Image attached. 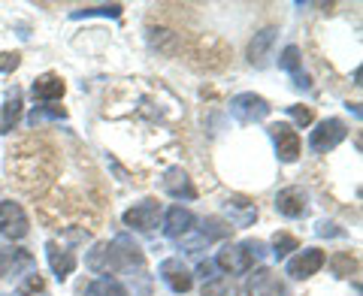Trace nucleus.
<instances>
[{
    "label": "nucleus",
    "mask_w": 363,
    "mask_h": 296,
    "mask_svg": "<svg viewBox=\"0 0 363 296\" xmlns=\"http://www.w3.org/2000/svg\"><path fill=\"white\" fill-rule=\"evenodd\" d=\"M288 115L300 124V127H306V124H312V109L309 106H288Z\"/></svg>",
    "instance_id": "cd10ccee"
},
{
    "label": "nucleus",
    "mask_w": 363,
    "mask_h": 296,
    "mask_svg": "<svg viewBox=\"0 0 363 296\" xmlns=\"http://www.w3.org/2000/svg\"><path fill=\"white\" fill-rule=\"evenodd\" d=\"M354 260H351L348 254H339V257H333V269H336V275H351L354 272Z\"/></svg>",
    "instance_id": "c85d7f7f"
},
{
    "label": "nucleus",
    "mask_w": 363,
    "mask_h": 296,
    "mask_svg": "<svg viewBox=\"0 0 363 296\" xmlns=\"http://www.w3.org/2000/svg\"><path fill=\"white\" fill-rule=\"evenodd\" d=\"M157 275H161V281H164L173 293H188L191 284H194V275H191V269L182 263L179 257L164 260V263L157 266Z\"/></svg>",
    "instance_id": "0eeeda50"
},
{
    "label": "nucleus",
    "mask_w": 363,
    "mask_h": 296,
    "mask_svg": "<svg viewBox=\"0 0 363 296\" xmlns=\"http://www.w3.org/2000/svg\"><path fill=\"white\" fill-rule=\"evenodd\" d=\"M279 67H281L285 73L294 76V85H297V88H309V85H312V82H309V76L303 73V58H300V49H297V45H288V49L281 52Z\"/></svg>",
    "instance_id": "a211bd4d"
},
{
    "label": "nucleus",
    "mask_w": 363,
    "mask_h": 296,
    "mask_svg": "<svg viewBox=\"0 0 363 296\" xmlns=\"http://www.w3.org/2000/svg\"><path fill=\"white\" fill-rule=\"evenodd\" d=\"M191 230H194V215H191L188 209H182V206L167 209V215H164V233L169 239H182V236H188Z\"/></svg>",
    "instance_id": "2eb2a0df"
},
{
    "label": "nucleus",
    "mask_w": 363,
    "mask_h": 296,
    "mask_svg": "<svg viewBox=\"0 0 363 296\" xmlns=\"http://www.w3.org/2000/svg\"><path fill=\"white\" fill-rule=\"evenodd\" d=\"M233 227H227L224 221H218V218H206L203 221V239H206V242H215V239H224L227 233H230Z\"/></svg>",
    "instance_id": "393cba45"
},
{
    "label": "nucleus",
    "mask_w": 363,
    "mask_h": 296,
    "mask_svg": "<svg viewBox=\"0 0 363 296\" xmlns=\"http://www.w3.org/2000/svg\"><path fill=\"white\" fill-rule=\"evenodd\" d=\"M272 40H276V30H272V28H267V30L255 33V40L248 42V61H252L255 67H260V64H264V58H267V52H269Z\"/></svg>",
    "instance_id": "6ab92c4d"
},
{
    "label": "nucleus",
    "mask_w": 363,
    "mask_h": 296,
    "mask_svg": "<svg viewBox=\"0 0 363 296\" xmlns=\"http://www.w3.org/2000/svg\"><path fill=\"white\" fill-rule=\"evenodd\" d=\"M215 272H218V266L212 263V260H203V263L197 266V275L203 278V284H209V281H215Z\"/></svg>",
    "instance_id": "c756f323"
},
{
    "label": "nucleus",
    "mask_w": 363,
    "mask_h": 296,
    "mask_svg": "<svg viewBox=\"0 0 363 296\" xmlns=\"http://www.w3.org/2000/svg\"><path fill=\"white\" fill-rule=\"evenodd\" d=\"M64 91H67L64 79H61V76H55V73L40 76L37 82L30 85V94H33V100H40V103H52V100H61V97H64Z\"/></svg>",
    "instance_id": "4468645a"
},
{
    "label": "nucleus",
    "mask_w": 363,
    "mask_h": 296,
    "mask_svg": "<svg viewBox=\"0 0 363 296\" xmlns=\"http://www.w3.org/2000/svg\"><path fill=\"white\" fill-rule=\"evenodd\" d=\"M230 115L240 124H255L269 115V103L260 94H236L230 100Z\"/></svg>",
    "instance_id": "7ed1b4c3"
},
{
    "label": "nucleus",
    "mask_w": 363,
    "mask_h": 296,
    "mask_svg": "<svg viewBox=\"0 0 363 296\" xmlns=\"http://www.w3.org/2000/svg\"><path fill=\"white\" fill-rule=\"evenodd\" d=\"M85 263H88L91 272L106 275V272H121V269L140 266L143 263V251H140V245L130 242L128 236H118V239H112V242H97L88 251Z\"/></svg>",
    "instance_id": "f257e3e1"
},
{
    "label": "nucleus",
    "mask_w": 363,
    "mask_h": 296,
    "mask_svg": "<svg viewBox=\"0 0 363 296\" xmlns=\"http://www.w3.org/2000/svg\"><path fill=\"white\" fill-rule=\"evenodd\" d=\"M91 16H106V18H118L121 16V4H100V6H82L73 9L70 18H91Z\"/></svg>",
    "instance_id": "412c9836"
},
{
    "label": "nucleus",
    "mask_w": 363,
    "mask_h": 296,
    "mask_svg": "<svg viewBox=\"0 0 363 296\" xmlns=\"http://www.w3.org/2000/svg\"><path fill=\"white\" fill-rule=\"evenodd\" d=\"M348 136V130H345V124L339 121V118H327V121H321L318 127L309 133V148L312 152H318V154H324V152H333V148L342 142Z\"/></svg>",
    "instance_id": "f03ea898"
},
{
    "label": "nucleus",
    "mask_w": 363,
    "mask_h": 296,
    "mask_svg": "<svg viewBox=\"0 0 363 296\" xmlns=\"http://www.w3.org/2000/svg\"><path fill=\"white\" fill-rule=\"evenodd\" d=\"M18 118H21V94L16 91L13 97L6 100L4 106H0V133H9L18 124Z\"/></svg>",
    "instance_id": "aec40b11"
},
{
    "label": "nucleus",
    "mask_w": 363,
    "mask_h": 296,
    "mask_svg": "<svg viewBox=\"0 0 363 296\" xmlns=\"http://www.w3.org/2000/svg\"><path fill=\"white\" fill-rule=\"evenodd\" d=\"M315 233H318V236H342V230H339V227H336L333 221H318Z\"/></svg>",
    "instance_id": "2f4dec72"
},
{
    "label": "nucleus",
    "mask_w": 363,
    "mask_h": 296,
    "mask_svg": "<svg viewBox=\"0 0 363 296\" xmlns=\"http://www.w3.org/2000/svg\"><path fill=\"white\" fill-rule=\"evenodd\" d=\"M88 296H128V290H124L118 281H112V278H100V281H94L88 288Z\"/></svg>",
    "instance_id": "5701e85b"
},
{
    "label": "nucleus",
    "mask_w": 363,
    "mask_h": 296,
    "mask_svg": "<svg viewBox=\"0 0 363 296\" xmlns=\"http://www.w3.org/2000/svg\"><path fill=\"white\" fill-rule=\"evenodd\" d=\"M64 118H67V112L61 106H37L28 115V124L37 127V124H43V121H64Z\"/></svg>",
    "instance_id": "4be33fe9"
},
{
    "label": "nucleus",
    "mask_w": 363,
    "mask_h": 296,
    "mask_svg": "<svg viewBox=\"0 0 363 296\" xmlns=\"http://www.w3.org/2000/svg\"><path fill=\"white\" fill-rule=\"evenodd\" d=\"M18 64H21L18 52H0V73H13Z\"/></svg>",
    "instance_id": "bb28decb"
},
{
    "label": "nucleus",
    "mask_w": 363,
    "mask_h": 296,
    "mask_svg": "<svg viewBox=\"0 0 363 296\" xmlns=\"http://www.w3.org/2000/svg\"><path fill=\"white\" fill-rule=\"evenodd\" d=\"M0 236H6V239H25L28 236V215L13 200L0 203Z\"/></svg>",
    "instance_id": "39448f33"
},
{
    "label": "nucleus",
    "mask_w": 363,
    "mask_h": 296,
    "mask_svg": "<svg viewBox=\"0 0 363 296\" xmlns=\"http://www.w3.org/2000/svg\"><path fill=\"white\" fill-rule=\"evenodd\" d=\"M242 245H245V251H248V254H252L255 260L267 254V245H264V242H260V239H248V242H242Z\"/></svg>",
    "instance_id": "7c9ffc66"
},
{
    "label": "nucleus",
    "mask_w": 363,
    "mask_h": 296,
    "mask_svg": "<svg viewBox=\"0 0 363 296\" xmlns=\"http://www.w3.org/2000/svg\"><path fill=\"white\" fill-rule=\"evenodd\" d=\"M203 296H233V288H230V281H209V284H203Z\"/></svg>",
    "instance_id": "a878e982"
},
{
    "label": "nucleus",
    "mask_w": 363,
    "mask_h": 296,
    "mask_svg": "<svg viewBox=\"0 0 363 296\" xmlns=\"http://www.w3.org/2000/svg\"><path fill=\"white\" fill-rule=\"evenodd\" d=\"M224 215L230 218L233 227H248V224H255V218H257V206L252 200H245V197H230L224 203Z\"/></svg>",
    "instance_id": "dca6fc26"
},
{
    "label": "nucleus",
    "mask_w": 363,
    "mask_h": 296,
    "mask_svg": "<svg viewBox=\"0 0 363 296\" xmlns=\"http://www.w3.org/2000/svg\"><path fill=\"white\" fill-rule=\"evenodd\" d=\"M306 209H309V193L303 188H285L276 193V212L285 215V218H303Z\"/></svg>",
    "instance_id": "1a4fd4ad"
},
{
    "label": "nucleus",
    "mask_w": 363,
    "mask_h": 296,
    "mask_svg": "<svg viewBox=\"0 0 363 296\" xmlns=\"http://www.w3.org/2000/svg\"><path fill=\"white\" fill-rule=\"evenodd\" d=\"M252 263H255V257L245 251V245H224L218 257H215V266L230 272V275H245L252 269Z\"/></svg>",
    "instance_id": "6e6552de"
},
{
    "label": "nucleus",
    "mask_w": 363,
    "mask_h": 296,
    "mask_svg": "<svg viewBox=\"0 0 363 296\" xmlns=\"http://www.w3.org/2000/svg\"><path fill=\"white\" fill-rule=\"evenodd\" d=\"M269 136L272 142H276V154L281 164H294L300 157V136L297 130L291 127V124H269Z\"/></svg>",
    "instance_id": "20e7f679"
},
{
    "label": "nucleus",
    "mask_w": 363,
    "mask_h": 296,
    "mask_svg": "<svg viewBox=\"0 0 363 296\" xmlns=\"http://www.w3.org/2000/svg\"><path fill=\"white\" fill-rule=\"evenodd\" d=\"M30 269H33V257L28 251H21V248H4V251H0V275L16 278Z\"/></svg>",
    "instance_id": "ddd939ff"
},
{
    "label": "nucleus",
    "mask_w": 363,
    "mask_h": 296,
    "mask_svg": "<svg viewBox=\"0 0 363 296\" xmlns=\"http://www.w3.org/2000/svg\"><path fill=\"white\" fill-rule=\"evenodd\" d=\"M291 251H300V242H297V239H294L291 233H276V239H272V254L281 260V257H288Z\"/></svg>",
    "instance_id": "b1692460"
},
{
    "label": "nucleus",
    "mask_w": 363,
    "mask_h": 296,
    "mask_svg": "<svg viewBox=\"0 0 363 296\" xmlns=\"http://www.w3.org/2000/svg\"><path fill=\"white\" fill-rule=\"evenodd\" d=\"M321 266H324V251H318V248H303V251L288 263V275L291 278H309Z\"/></svg>",
    "instance_id": "9b49d317"
},
{
    "label": "nucleus",
    "mask_w": 363,
    "mask_h": 296,
    "mask_svg": "<svg viewBox=\"0 0 363 296\" xmlns=\"http://www.w3.org/2000/svg\"><path fill=\"white\" fill-rule=\"evenodd\" d=\"M45 257H49V266H52V272H55V278H58V281H64L76 269L73 251H67V248L58 245L55 239H52V242H45Z\"/></svg>",
    "instance_id": "f8f14e48"
},
{
    "label": "nucleus",
    "mask_w": 363,
    "mask_h": 296,
    "mask_svg": "<svg viewBox=\"0 0 363 296\" xmlns=\"http://www.w3.org/2000/svg\"><path fill=\"white\" fill-rule=\"evenodd\" d=\"M164 190L169 193L173 200H194L197 197V190H194V185H191V178H188V173L182 166H169L167 173H164Z\"/></svg>",
    "instance_id": "9d476101"
},
{
    "label": "nucleus",
    "mask_w": 363,
    "mask_h": 296,
    "mask_svg": "<svg viewBox=\"0 0 363 296\" xmlns=\"http://www.w3.org/2000/svg\"><path fill=\"white\" fill-rule=\"evenodd\" d=\"M157 221H161V203H155V200H143V203H136L133 209L124 212V224L140 233H152Z\"/></svg>",
    "instance_id": "423d86ee"
},
{
    "label": "nucleus",
    "mask_w": 363,
    "mask_h": 296,
    "mask_svg": "<svg viewBox=\"0 0 363 296\" xmlns=\"http://www.w3.org/2000/svg\"><path fill=\"white\" fill-rule=\"evenodd\" d=\"M281 281L272 275L269 269H257L252 278H248V296H281Z\"/></svg>",
    "instance_id": "f3484780"
}]
</instances>
